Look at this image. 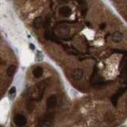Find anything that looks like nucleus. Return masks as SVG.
<instances>
[{
    "label": "nucleus",
    "instance_id": "obj_1",
    "mask_svg": "<svg viewBox=\"0 0 127 127\" xmlns=\"http://www.w3.org/2000/svg\"><path fill=\"white\" fill-rule=\"evenodd\" d=\"M46 88V83L45 81H42L41 83H38L35 85L33 91L31 93V98L33 100L40 101L44 96V93Z\"/></svg>",
    "mask_w": 127,
    "mask_h": 127
},
{
    "label": "nucleus",
    "instance_id": "obj_2",
    "mask_svg": "<svg viewBox=\"0 0 127 127\" xmlns=\"http://www.w3.org/2000/svg\"><path fill=\"white\" fill-rule=\"evenodd\" d=\"M53 114H45L41 118V124L42 127H51L53 124Z\"/></svg>",
    "mask_w": 127,
    "mask_h": 127
},
{
    "label": "nucleus",
    "instance_id": "obj_3",
    "mask_svg": "<svg viewBox=\"0 0 127 127\" xmlns=\"http://www.w3.org/2000/svg\"><path fill=\"white\" fill-rule=\"evenodd\" d=\"M126 91V88H119L118 91L116 92L111 98V103H113V105L116 107L118 105V98L122 96L123 95V93H125V91Z\"/></svg>",
    "mask_w": 127,
    "mask_h": 127
},
{
    "label": "nucleus",
    "instance_id": "obj_4",
    "mask_svg": "<svg viewBox=\"0 0 127 127\" xmlns=\"http://www.w3.org/2000/svg\"><path fill=\"white\" fill-rule=\"evenodd\" d=\"M14 122L17 127H22L26 124V118L22 114H16L14 118Z\"/></svg>",
    "mask_w": 127,
    "mask_h": 127
},
{
    "label": "nucleus",
    "instance_id": "obj_5",
    "mask_svg": "<svg viewBox=\"0 0 127 127\" xmlns=\"http://www.w3.org/2000/svg\"><path fill=\"white\" fill-rule=\"evenodd\" d=\"M56 103H57V98H56V95H52L48 98L46 103L48 109H53L56 106Z\"/></svg>",
    "mask_w": 127,
    "mask_h": 127
},
{
    "label": "nucleus",
    "instance_id": "obj_6",
    "mask_svg": "<svg viewBox=\"0 0 127 127\" xmlns=\"http://www.w3.org/2000/svg\"><path fill=\"white\" fill-rule=\"evenodd\" d=\"M123 34L119 31H115L111 35V40L114 43H120L123 40Z\"/></svg>",
    "mask_w": 127,
    "mask_h": 127
},
{
    "label": "nucleus",
    "instance_id": "obj_7",
    "mask_svg": "<svg viewBox=\"0 0 127 127\" xmlns=\"http://www.w3.org/2000/svg\"><path fill=\"white\" fill-rule=\"evenodd\" d=\"M83 76V72L80 68H76L72 72V77L75 80H80Z\"/></svg>",
    "mask_w": 127,
    "mask_h": 127
},
{
    "label": "nucleus",
    "instance_id": "obj_8",
    "mask_svg": "<svg viewBox=\"0 0 127 127\" xmlns=\"http://www.w3.org/2000/svg\"><path fill=\"white\" fill-rule=\"evenodd\" d=\"M43 68H41V67H36L33 71V76L35 77V78H40V77L42 76V75H43Z\"/></svg>",
    "mask_w": 127,
    "mask_h": 127
},
{
    "label": "nucleus",
    "instance_id": "obj_9",
    "mask_svg": "<svg viewBox=\"0 0 127 127\" xmlns=\"http://www.w3.org/2000/svg\"><path fill=\"white\" fill-rule=\"evenodd\" d=\"M59 12L61 15L68 17L72 14V10H71V8L68 7V6H64V7H62V8L60 9Z\"/></svg>",
    "mask_w": 127,
    "mask_h": 127
},
{
    "label": "nucleus",
    "instance_id": "obj_10",
    "mask_svg": "<svg viewBox=\"0 0 127 127\" xmlns=\"http://www.w3.org/2000/svg\"><path fill=\"white\" fill-rule=\"evenodd\" d=\"M15 71H16V67L15 65H10L7 68L6 72H7V75L9 76H14V74L15 73Z\"/></svg>",
    "mask_w": 127,
    "mask_h": 127
},
{
    "label": "nucleus",
    "instance_id": "obj_11",
    "mask_svg": "<svg viewBox=\"0 0 127 127\" xmlns=\"http://www.w3.org/2000/svg\"><path fill=\"white\" fill-rule=\"evenodd\" d=\"M9 97L10 99H14L16 95V87H12L9 91Z\"/></svg>",
    "mask_w": 127,
    "mask_h": 127
},
{
    "label": "nucleus",
    "instance_id": "obj_12",
    "mask_svg": "<svg viewBox=\"0 0 127 127\" xmlns=\"http://www.w3.org/2000/svg\"><path fill=\"white\" fill-rule=\"evenodd\" d=\"M123 76L125 77V83L127 85V61H125L124 68H123Z\"/></svg>",
    "mask_w": 127,
    "mask_h": 127
},
{
    "label": "nucleus",
    "instance_id": "obj_13",
    "mask_svg": "<svg viewBox=\"0 0 127 127\" xmlns=\"http://www.w3.org/2000/svg\"><path fill=\"white\" fill-rule=\"evenodd\" d=\"M113 52H115L117 53H122V54H127V51L121 50V49H113Z\"/></svg>",
    "mask_w": 127,
    "mask_h": 127
},
{
    "label": "nucleus",
    "instance_id": "obj_14",
    "mask_svg": "<svg viewBox=\"0 0 127 127\" xmlns=\"http://www.w3.org/2000/svg\"><path fill=\"white\" fill-rule=\"evenodd\" d=\"M105 27H106V24H105V23H103V24L100 25V28H101L102 30H103Z\"/></svg>",
    "mask_w": 127,
    "mask_h": 127
},
{
    "label": "nucleus",
    "instance_id": "obj_15",
    "mask_svg": "<svg viewBox=\"0 0 127 127\" xmlns=\"http://www.w3.org/2000/svg\"><path fill=\"white\" fill-rule=\"evenodd\" d=\"M30 48L32 49V50H33V49L35 48V47H34V45H32V44H31V45H30Z\"/></svg>",
    "mask_w": 127,
    "mask_h": 127
}]
</instances>
